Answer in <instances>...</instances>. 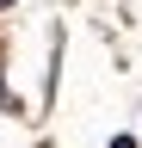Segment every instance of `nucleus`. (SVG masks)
Masks as SVG:
<instances>
[{"instance_id": "f257e3e1", "label": "nucleus", "mask_w": 142, "mask_h": 148, "mask_svg": "<svg viewBox=\"0 0 142 148\" xmlns=\"http://www.w3.org/2000/svg\"><path fill=\"white\" fill-rule=\"evenodd\" d=\"M0 111H12V92H6V80H0Z\"/></svg>"}, {"instance_id": "f03ea898", "label": "nucleus", "mask_w": 142, "mask_h": 148, "mask_svg": "<svg viewBox=\"0 0 142 148\" xmlns=\"http://www.w3.org/2000/svg\"><path fill=\"white\" fill-rule=\"evenodd\" d=\"M111 148H136V142H130V136H117V142H111Z\"/></svg>"}]
</instances>
